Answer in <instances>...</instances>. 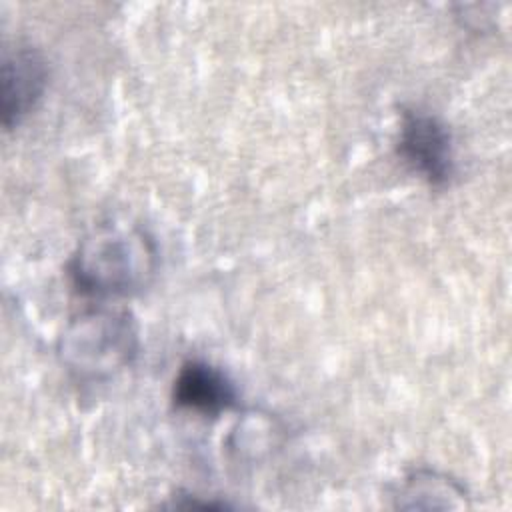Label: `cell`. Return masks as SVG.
I'll list each match as a JSON object with an SVG mask.
<instances>
[{"label":"cell","mask_w":512,"mask_h":512,"mask_svg":"<svg viewBox=\"0 0 512 512\" xmlns=\"http://www.w3.org/2000/svg\"><path fill=\"white\" fill-rule=\"evenodd\" d=\"M158 264L154 238L138 224L110 222L92 228L68 262L74 288L86 296L118 298L140 292Z\"/></svg>","instance_id":"obj_1"},{"label":"cell","mask_w":512,"mask_h":512,"mask_svg":"<svg viewBox=\"0 0 512 512\" xmlns=\"http://www.w3.org/2000/svg\"><path fill=\"white\" fill-rule=\"evenodd\" d=\"M138 322L126 308L98 306L76 314L58 336V360L78 380H106L132 364Z\"/></svg>","instance_id":"obj_2"},{"label":"cell","mask_w":512,"mask_h":512,"mask_svg":"<svg viewBox=\"0 0 512 512\" xmlns=\"http://www.w3.org/2000/svg\"><path fill=\"white\" fill-rule=\"evenodd\" d=\"M396 152L414 174L434 188L450 184L456 174L450 128L438 116L420 108H400Z\"/></svg>","instance_id":"obj_3"},{"label":"cell","mask_w":512,"mask_h":512,"mask_svg":"<svg viewBox=\"0 0 512 512\" xmlns=\"http://www.w3.org/2000/svg\"><path fill=\"white\" fill-rule=\"evenodd\" d=\"M48 82L44 56L32 48L16 44L2 54L0 70V110L6 130L18 126L42 98Z\"/></svg>","instance_id":"obj_4"},{"label":"cell","mask_w":512,"mask_h":512,"mask_svg":"<svg viewBox=\"0 0 512 512\" xmlns=\"http://www.w3.org/2000/svg\"><path fill=\"white\" fill-rule=\"evenodd\" d=\"M172 400L182 410L218 416L236 406L238 392L220 368L204 360H188L174 378Z\"/></svg>","instance_id":"obj_5"},{"label":"cell","mask_w":512,"mask_h":512,"mask_svg":"<svg viewBox=\"0 0 512 512\" xmlns=\"http://www.w3.org/2000/svg\"><path fill=\"white\" fill-rule=\"evenodd\" d=\"M466 488L448 474L418 468L412 470L396 492L398 508H462L466 506Z\"/></svg>","instance_id":"obj_6"}]
</instances>
